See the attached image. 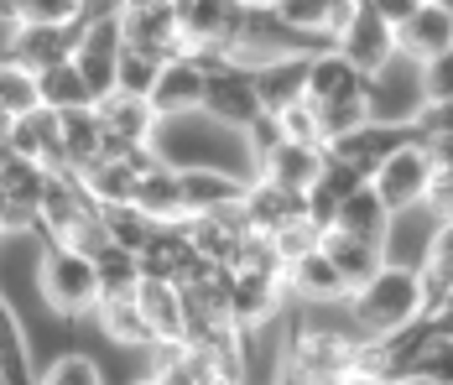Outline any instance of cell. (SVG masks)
Segmentation results:
<instances>
[{
  "instance_id": "1",
  "label": "cell",
  "mask_w": 453,
  "mask_h": 385,
  "mask_svg": "<svg viewBox=\"0 0 453 385\" xmlns=\"http://www.w3.org/2000/svg\"><path fill=\"white\" fill-rule=\"evenodd\" d=\"M349 318L365 339H391L411 323L427 318V287H422V271L411 266H380L365 287L349 292Z\"/></svg>"
},
{
  "instance_id": "2",
  "label": "cell",
  "mask_w": 453,
  "mask_h": 385,
  "mask_svg": "<svg viewBox=\"0 0 453 385\" xmlns=\"http://www.w3.org/2000/svg\"><path fill=\"white\" fill-rule=\"evenodd\" d=\"M37 292L52 307V318H94L99 302H104L94 256L73 250V245H42V256H37Z\"/></svg>"
},
{
  "instance_id": "3",
  "label": "cell",
  "mask_w": 453,
  "mask_h": 385,
  "mask_svg": "<svg viewBox=\"0 0 453 385\" xmlns=\"http://www.w3.org/2000/svg\"><path fill=\"white\" fill-rule=\"evenodd\" d=\"M433 177H438V167H433V151H427V146H422V135L411 130V141H402V146H396V151L375 167L370 188L380 193V204H386L391 214H407V209H422V204H427Z\"/></svg>"
},
{
  "instance_id": "4",
  "label": "cell",
  "mask_w": 453,
  "mask_h": 385,
  "mask_svg": "<svg viewBox=\"0 0 453 385\" xmlns=\"http://www.w3.org/2000/svg\"><path fill=\"white\" fill-rule=\"evenodd\" d=\"M365 99H370V120L380 126H417L422 104H427V79H422V63H407L402 52L365 79Z\"/></svg>"
},
{
  "instance_id": "5",
  "label": "cell",
  "mask_w": 453,
  "mask_h": 385,
  "mask_svg": "<svg viewBox=\"0 0 453 385\" xmlns=\"http://www.w3.org/2000/svg\"><path fill=\"white\" fill-rule=\"evenodd\" d=\"M120 37H126V47H141V52H151L162 63H173V58L188 52L182 21H178V0H126Z\"/></svg>"
},
{
  "instance_id": "6",
  "label": "cell",
  "mask_w": 453,
  "mask_h": 385,
  "mask_svg": "<svg viewBox=\"0 0 453 385\" xmlns=\"http://www.w3.org/2000/svg\"><path fill=\"white\" fill-rule=\"evenodd\" d=\"M120 52H126V37H120V16L115 21H84V37H79V73L89 84L94 104H104L115 89H120Z\"/></svg>"
},
{
  "instance_id": "7",
  "label": "cell",
  "mask_w": 453,
  "mask_h": 385,
  "mask_svg": "<svg viewBox=\"0 0 453 385\" xmlns=\"http://www.w3.org/2000/svg\"><path fill=\"white\" fill-rule=\"evenodd\" d=\"M245 16H250V5H240V0H178V21H182V42L188 52H198V47H229L240 42V32H245Z\"/></svg>"
},
{
  "instance_id": "8",
  "label": "cell",
  "mask_w": 453,
  "mask_h": 385,
  "mask_svg": "<svg viewBox=\"0 0 453 385\" xmlns=\"http://www.w3.org/2000/svg\"><path fill=\"white\" fill-rule=\"evenodd\" d=\"M203 115L225 130H245L256 115H266L261 89H256V73H250V68L209 73V84H203Z\"/></svg>"
},
{
  "instance_id": "9",
  "label": "cell",
  "mask_w": 453,
  "mask_h": 385,
  "mask_svg": "<svg viewBox=\"0 0 453 385\" xmlns=\"http://www.w3.org/2000/svg\"><path fill=\"white\" fill-rule=\"evenodd\" d=\"M396 52L407 63H438L443 52H453V0H422L407 21L396 27Z\"/></svg>"
},
{
  "instance_id": "10",
  "label": "cell",
  "mask_w": 453,
  "mask_h": 385,
  "mask_svg": "<svg viewBox=\"0 0 453 385\" xmlns=\"http://www.w3.org/2000/svg\"><path fill=\"white\" fill-rule=\"evenodd\" d=\"M79 37H84V21H68V27H16L11 42H5V58L21 63L27 73H47V68L68 63L79 52Z\"/></svg>"
},
{
  "instance_id": "11",
  "label": "cell",
  "mask_w": 453,
  "mask_h": 385,
  "mask_svg": "<svg viewBox=\"0 0 453 385\" xmlns=\"http://www.w3.org/2000/svg\"><path fill=\"white\" fill-rule=\"evenodd\" d=\"M203 68L182 52V58H173L167 68H162V79H157V89H151V110L162 115V120H182V115H198L203 110Z\"/></svg>"
},
{
  "instance_id": "12",
  "label": "cell",
  "mask_w": 453,
  "mask_h": 385,
  "mask_svg": "<svg viewBox=\"0 0 453 385\" xmlns=\"http://www.w3.org/2000/svg\"><path fill=\"white\" fill-rule=\"evenodd\" d=\"M308 99H313V104L365 99V73L339 52V47H318L313 58H308Z\"/></svg>"
},
{
  "instance_id": "13",
  "label": "cell",
  "mask_w": 453,
  "mask_h": 385,
  "mask_svg": "<svg viewBox=\"0 0 453 385\" xmlns=\"http://www.w3.org/2000/svg\"><path fill=\"white\" fill-rule=\"evenodd\" d=\"M11 151L16 157H32V162H42V167H63V115L58 110H27V115H16L11 120Z\"/></svg>"
},
{
  "instance_id": "14",
  "label": "cell",
  "mask_w": 453,
  "mask_h": 385,
  "mask_svg": "<svg viewBox=\"0 0 453 385\" xmlns=\"http://www.w3.org/2000/svg\"><path fill=\"white\" fill-rule=\"evenodd\" d=\"M334 47H339V52L360 68L365 79H370V73H380V68L396 58V27H391V21H380V16L365 5L360 21H355V27H349V32H344Z\"/></svg>"
},
{
  "instance_id": "15",
  "label": "cell",
  "mask_w": 453,
  "mask_h": 385,
  "mask_svg": "<svg viewBox=\"0 0 453 385\" xmlns=\"http://www.w3.org/2000/svg\"><path fill=\"white\" fill-rule=\"evenodd\" d=\"M182 172V204H188V219L198 214H219L229 204L245 198V182L240 172H219V167H178Z\"/></svg>"
},
{
  "instance_id": "16",
  "label": "cell",
  "mask_w": 453,
  "mask_h": 385,
  "mask_svg": "<svg viewBox=\"0 0 453 385\" xmlns=\"http://www.w3.org/2000/svg\"><path fill=\"white\" fill-rule=\"evenodd\" d=\"M308 214V193H292V188H276L266 177H250L245 182V219L256 235H276L281 224Z\"/></svg>"
},
{
  "instance_id": "17",
  "label": "cell",
  "mask_w": 453,
  "mask_h": 385,
  "mask_svg": "<svg viewBox=\"0 0 453 385\" xmlns=\"http://www.w3.org/2000/svg\"><path fill=\"white\" fill-rule=\"evenodd\" d=\"M308 58H313V52H281L266 68H256L261 104H266L272 115H281V110H292V104L308 99Z\"/></svg>"
},
{
  "instance_id": "18",
  "label": "cell",
  "mask_w": 453,
  "mask_h": 385,
  "mask_svg": "<svg viewBox=\"0 0 453 385\" xmlns=\"http://www.w3.org/2000/svg\"><path fill=\"white\" fill-rule=\"evenodd\" d=\"M287 292L297 302H349V281L339 276V266L323 256V245L297 256L287 266Z\"/></svg>"
},
{
  "instance_id": "19",
  "label": "cell",
  "mask_w": 453,
  "mask_h": 385,
  "mask_svg": "<svg viewBox=\"0 0 453 385\" xmlns=\"http://www.w3.org/2000/svg\"><path fill=\"white\" fill-rule=\"evenodd\" d=\"M94 115L115 141H157L162 130V115L151 110V99H136V94H110L104 104H94Z\"/></svg>"
},
{
  "instance_id": "20",
  "label": "cell",
  "mask_w": 453,
  "mask_h": 385,
  "mask_svg": "<svg viewBox=\"0 0 453 385\" xmlns=\"http://www.w3.org/2000/svg\"><path fill=\"white\" fill-rule=\"evenodd\" d=\"M37 359H32V343L27 328L16 318V302L0 292V385H37Z\"/></svg>"
},
{
  "instance_id": "21",
  "label": "cell",
  "mask_w": 453,
  "mask_h": 385,
  "mask_svg": "<svg viewBox=\"0 0 453 385\" xmlns=\"http://www.w3.org/2000/svg\"><path fill=\"white\" fill-rule=\"evenodd\" d=\"M136 302H141V312H146V323L157 328V343L188 339V312H182V287L178 281H151V276H141Z\"/></svg>"
},
{
  "instance_id": "22",
  "label": "cell",
  "mask_w": 453,
  "mask_h": 385,
  "mask_svg": "<svg viewBox=\"0 0 453 385\" xmlns=\"http://www.w3.org/2000/svg\"><path fill=\"white\" fill-rule=\"evenodd\" d=\"M323 256L339 266V276H344L349 292H355V287H365V281L386 266V245L360 240V235H344V229H328V235H323Z\"/></svg>"
},
{
  "instance_id": "23",
  "label": "cell",
  "mask_w": 453,
  "mask_h": 385,
  "mask_svg": "<svg viewBox=\"0 0 453 385\" xmlns=\"http://www.w3.org/2000/svg\"><path fill=\"white\" fill-rule=\"evenodd\" d=\"M323 151H328V146H303V141H287V146H276L272 157H266L261 177H266V182H276V188L308 193V188L318 182V172H323Z\"/></svg>"
},
{
  "instance_id": "24",
  "label": "cell",
  "mask_w": 453,
  "mask_h": 385,
  "mask_svg": "<svg viewBox=\"0 0 453 385\" xmlns=\"http://www.w3.org/2000/svg\"><path fill=\"white\" fill-rule=\"evenodd\" d=\"M136 204L157 224H173V219H188V204H182V172L162 157L151 172H141V188H136Z\"/></svg>"
},
{
  "instance_id": "25",
  "label": "cell",
  "mask_w": 453,
  "mask_h": 385,
  "mask_svg": "<svg viewBox=\"0 0 453 385\" xmlns=\"http://www.w3.org/2000/svg\"><path fill=\"white\" fill-rule=\"evenodd\" d=\"M94 318H99V328H104L110 339L126 343V349H151V343H157V328L146 323L136 292H131V297H104Z\"/></svg>"
},
{
  "instance_id": "26",
  "label": "cell",
  "mask_w": 453,
  "mask_h": 385,
  "mask_svg": "<svg viewBox=\"0 0 453 385\" xmlns=\"http://www.w3.org/2000/svg\"><path fill=\"white\" fill-rule=\"evenodd\" d=\"M334 229H344V235H360V240H375V245H386L391 209H386V204H380V193L365 182L360 193H349V198L339 204V219H334Z\"/></svg>"
},
{
  "instance_id": "27",
  "label": "cell",
  "mask_w": 453,
  "mask_h": 385,
  "mask_svg": "<svg viewBox=\"0 0 453 385\" xmlns=\"http://www.w3.org/2000/svg\"><path fill=\"white\" fill-rule=\"evenodd\" d=\"M37 99H42L47 110H58V115L94 110V94H89V84H84V73H79L73 58L58 63V68H47V73H37Z\"/></svg>"
},
{
  "instance_id": "28",
  "label": "cell",
  "mask_w": 453,
  "mask_h": 385,
  "mask_svg": "<svg viewBox=\"0 0 453 385\" xmlns=\"http://www.w3.org/2000/svg\"><path fill=\"white\" fill-rule=\"evenodd\" d=\"M99 219H104V235H110V245H120V250H136V256L151 245V235L162 229V224L146 214L141 204H104V209H99Z\"/></svg>"
},
{
  "instance_id": "29",
  "label": "cell",
  "mask_w": 453,
  "mask_h": 385,
  "mask_svg": "<svg viewBox=\"0 0 453 385\" xmlns=\"http://www.w3.org/2000/svg\"><path fill=\"white\" fill-rule=\"evenodd\" d=\"M84 182H89V193L99 198V209H104V204H136L141 172L126 167V162H115V157H99V162L84 172Z\"/></svg>"
},
{
  "instance_id": "30",
  "label": "cell",
  "mask_w": 453,
  "mask_h": 385,
  "mask_svg": "<svg viewBox=\"0 0 453 385\" xmlns=\"http://www.w3.org/2000/svg\"><path fill=\"white\" fill-rule=\"evenodd\" d=\"M94 271H99V292H104V297H131L141 287V256L136 250L104 245V250H94Z\"/></svg>"
},
{
  "instance_id": "31",
  "label": "cell",
  "mask_w": 453,
  "mask_h": 385,
  "mask_svg": "<svg viewBox=\"0 0 453 385\" xmlns=\"http://www.w3.org/2000/svg\"><path fill=\"white\" fill-rule=\"evenodd\" d=\"M422 287H427V307L453 287V219H438L427 256H422Z\"/></svg>"
},
{
  "instance_id": "32",
  "label": "cell",
  "mask_w": 453,
  "mask_h": 385,
  "mask_svg": "<svg viewBox=\"0 0 453 385\" xmlns=\"http://www.w3.org/2000/svg\"><path fill=\"white\" fill-rule=\"evenodd\" d=\"M365 182H370V177H365V172L349 162V157H339V151H323V172H318V182L308 188V193H323V198L344 204L349 193H360Z\"/></svg>"
},
{
  "instance_id": "33",
  "label": "cell",
  "mask_w": 453,
  "mask_h": 385,
  "mask_svg": "<svg viewBox=\"0 0 453 385\" xmlns=\"http://www.w3.org/2000/svg\"><path fill=\"white\" fill-rule=\"evenodd\" d=\"M42 99H37V73H27L21 63H11V58H0V110L16 120V115H27V110H37Z\"/></svg>"
},
{
  "instance_id": "34",
  "label": "cell",
  "mask_w": 453,
  "mask_h": 385,
  "mask_svg": "<svg viewBox=\"0 0 453 385\" xmlns=\"http://www.w3.org/2000/svg\"><path fill=\"white\" fill-rule=\"evenodd\" d=\"M162 58H151V52H141V47H126L120 52V89L115 94H136V99H151V89L162 79Z\"/></svg>"
},
{
  "instance_id": "35",
  "label": "cell",
  "mask_w": 453,
  "mask_h": 385,
  "mask_svg": "<svg viewBox=\"0 0 453 385\" xmlns=\"http://www.w3.org/2000/svg\"><path fill=\"white\" fill-rule=\"evenodd\" d=\"M37 385H104V375H99V365H94L84 349H63V354L42 370Z\"/></svg>"
},
{
  "instance_id": "36",
  "label": "cell",
  "mask_w": 453,
  "mask_h": 385,
  "mask_svg": "<svg viewBox=\"0 0 453 385\" xmlns=\"http://www.w3.org/2000/svg\"><path fill=\"white\" fill-rule=\"evenodd\" d=\"M240 141H245V157H250V167H256V177H261L266 157H272L276 146H287V130H281V120L266 110V115H256L250 126L240 130Z\"/></svg>"
},
{
  "instance_id": "37",
  "label": "cell",
  "mask_w": 453,
  "mask_h": 385,
  "mask_svg": "<svg viewBox=\"0 0 453 385\" xmlns=\"http://www.w3.org/2000/svg\"><path fill=\"white\" fill-rule=\"evenodd\" d=\"M272 245H276V256L292 266L297 256H308V250H318V245H323V229L303 214V219H292V224H281V229L272 235Z\"/></svg>"
},
{
  "instance_id": "38",
  "label": "cell",
  "mask_w": 453,
  "mask_h": 385,
  "mask_svg": "<svg viewBox=\"0 0 453 385\" xmlns=\"http://www.w3.org/2000/svg\"><path fill=\"white\" fill-rule=\"evenodd\" d=\"M79 11L84 0H21V27H68Z\"/></svg>"
},
{
  "instance_id": "39",
  "label": "cell",
  "mask_w": 453,
  "mask_h": 385,
  "mask_svg": "<svg viewBox=\"0 0 453 385\" xmlns=\"http://www.w3.org/2000/svg\"><path fill=\"white\" fill-rule=\"evenodd\" d=\"M276 120H281V130H287V141H303V146H323V120H318V104H313V99H303V104L281 110Z\"/></svg>"
},
{
  "instance_id": "40",
  "label": "cell",
  "mask_w": 453,
  "mask_h": 385,
  "mask_svg": "<svg viewBox=\"0 0 453 385\" xmlns=\"http://www.w3.org/2000/svg\"><path fill=\"white\" fill-rule=\"evenodd\" d=\"M422 79H427V99H453V52H443L438 63H427Z\"/></svg>"
},
{
  "instance_id": "41",
  "label": "cell",
  "mask_w": 453,
  "mask_h": 385,
  "mask_svg": "<svg viewBox=\"0 0 453 385\" xmlns=\"http://www.w3.org/2000/svg\"><path fill=\"white\" fill-rule=\"evenodd\" d=\"M433 219H453V172H438L433 188H427V204H422Z\"/></svg>"
},
{
  "instance_id": "42",
  "label": "cell",
  "mask_w": 453,
  "mask_h": 385,
  "mask_svg": "<svg viewBox=\"0 0 453 385\" xmlns=\"http://www.w3.org/2000/svg\"><path fill=\"white\" fill-rule=\"evenodd\" d=\"M427 323H433V334H438V339H453V287L427 307Z\"/></svg>"
},
{
  "instance_id": "43",
  "label": "cell",
  "mask_w": 453,
  "mask_h": 385,
  "mask_svg": "<svg viewBox=\"0 0 453 385\" xmlns=\"http://www.w3.org/2000/svg\"><path fill=\"white\" fill-rule=\"evenodd\" d=\"M365 5H370V11H375L380 21H391V27H402V21H407V16L417 11V5H422V0H365Z\"/></svg>"
},
{
  "instance_id": "44",
  "label": "cell",
  "mask_w": 453,
  "mask_h": 385,
  "mask_svg": "<svg viewBox=\"0 0 453 385\" xmlns=\"http://www.w3.org/2000/svg\"><path fill=\"white\" fill-rule=\"evenodd\" d=\"M240 5H250V11H281L287 0H240Z\"/></svg>"
},
{
  "instance_id": "45",
  "label": "cell",
  "mask_w": 453,
  "mask_h": 385,
  "mask_svg": "<svg viewBox=\"0 0 453 385\" xmlns=\"http://www.w3.org/2000/svg\"><path fill=\"white\" fill-rule=\"evenodd\" d=\"M0 146H11V115L0 110Z\"/></svg>"
},
{
  "instance_id": "46",
  "label": "cell",
  "mask_w": 453,
  "mask_h": 385,
  "mask_svg": "<svg viewBox=\"0 0 453 385\" xmlns=\"http://www.w3.org/2000/svg\"><path fill=\"white\" fill-rule=\"evenodd\" d=\"M136 385H162V381H157V375H141V381Z\"/></svg>"
}]
</instances>
